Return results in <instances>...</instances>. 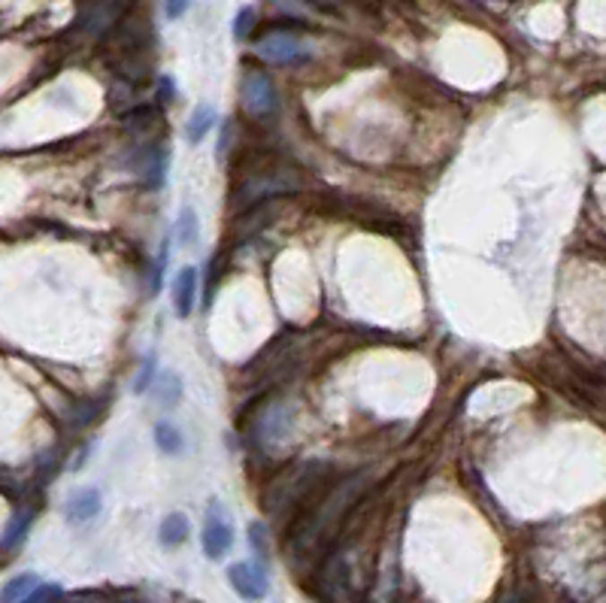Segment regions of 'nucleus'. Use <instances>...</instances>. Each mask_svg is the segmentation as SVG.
<instances>
[{
  "mask_svg": "<svg viewBox=\"0 0 606 603\" xmlns=\"http://www.w3.org/2000/svg\"><path fill=\"white\" fill-rule=\"evenodd\" d=\"M298 188H300L298 173H285V170L282 173H258V177H249L234 192V206L237 210H246V206L261 203L273 194H289V192H298Z\"/></svg>",
  "mask_w": 606,
  "mask_h": 603,
  "instance_id": "obj_4",
  "label": "nucleus"
},
{
  "mask_svg": "<svg viewBox=\"0 0 606 603\" xmlns=\"http://www.w3.org/2000/svg\"><path fill=\"white\" fill-rule=\"evenodd\" d=\"M197 237H201V231H197V212L191 210V206H182L179 212V240L191 246L197 243Z\"/></svg>",
  "mask_w": 606,
  "mask_h": 603,
  "instance_id": "obj_16",
  "label": "nucleus"
},
{
  "mask_svg": "<svg viewBox=\"0 0 606 603\" xmlns=\"http://www.w3.org/2000/svg\"><path fill=\"white\" fill-rule=\"evenodd\" d=\"M322 476H325V464H318V461H300V464L289 467V470L264 491L267 513L279 515L282 510L294 506L309 488L316 486V482H322Z\"/></svg>",
  "mask_w": 606,
  "mask_h": 603,
  "instance_id": "obj_2",
  "label": "nucleus"
},
{
  "mask_svg": "<svg viewBox=\"0 0 606 603\" xmlns=\"http://www.w3.org/2000/svg\"><path fill=\"white\" fill-rule=\"evenodd\" d=\"M240 98H243V107L246 113L255 116V118H264L276 109V89L273 82H270V76L264 73H249L243 76V85H240Z\"/></svg>",
  "mask_w": 606,
  "mask_h": 603,
  "instance_id": "obj_5",
  "label": "nucleus"
},
{
  "mask_svg": "<svg viewBox=\"0 0 606 603\" xmlns=\"http://www.w3.org/2000/svg\"><path fill=\"white\" fill-rule=\"evenodd\" d=\"M186 537H188V519L182 513H170L161 521V546L173 549V546H179Z\"/></svg>",
  "mask_w": 606,
  "mask_h": 603,
  "instance_id": "obj_12",
  "label": "nucleus"
},
{
  "mask_svg": "<svg viewBox=\"0 0 606 603\" xmlns=\"http://www.w3.org/2000/svg\"><path fill=\"white\" fill-rule=\"evenodd\" d=\"M255 55L267 65H279V67H289V65H300L313 55V43L300 39L291 30H270L255 43Z\"/></svg>",
  "mask_w": 606,
  "mask_h": 603,
  "instance_id": "obj_3",
  "label": "nucleus"
},
{
  "mask_svg": "<svg viewBox=\"0 0 606 603\" xmlns=\"http://www.w3.org/2000/svg\"><path fill=\"white\" fill-rule=\"evenodd\" d=\"M230 582H234V589L243 594V598H264L267 591V570L261 564H255V561H240V564H234L228 570Z\"/></svg>",
  "mask_w": 606,
  "mask_h": 603,
  "instance_id": "obj_7",
  "label": "nucleus"
},
{
  "mask_svg": "<svg viewBox=\"0 0 606 603\" xmlns=\"http://www.w3.org/2000/svg\"><path fill=\"white\" fill-rule=\"evenodd\" d=\"M230 543H234V528H230L225 510H221L219 504L210 506V519H206V528H203V552L210 555V558H221Z\"/></svg>",
  "mask_w": 606,
  "mask_h": 603,
  "instance_id": "obj_6",
  "label": "nucleus"
},
{
  "mask_svg": "<svg viewBox=\"0 0 606 603\" xmlns=\"http://www.w3.org/2000/svg\"><path fill=\"white\" fill-rule=\"evenodd\" d=\"M367 476H349L342 479L337 488H331V495L307 515V521L294 530V552H316L318 546H325L333 537V530L340 528V521L346 519V513L352 510V504L358 501V495L364 491Z\"/></svg>",
  "mask_w": 606,
  "mask_h": 603,
  "instance_id": "obj_1",
  "label": "nucleus"
},
{
  "mask_svg": "<svg viewBox=\"0 0 606 603\" xmlns=\"http://www.w3.org/2000/svg\"><path fill=\"white\" fill-rule=\"evenodd\" d=\"M252 25H255V10H252V6H243V10L237 13V19H234V37L237 39L249 37Z\"/></svg>",
  "mask_w": 606,
  "mask_h": 603,
  "instance_id": "obj_18",
  "label": "nucleus"
},
{
  "mask_svg": "<svg viewBox=\"0 0 606 603\" xmlns=\"http://www.w3.org/2000/svg\"><path fill=\"white\" fill-rule=\"evenodd\" d=\"M161 94H173V82L167 76L161 79Z\"/></svg>",
  "mask_w": 606,
  "mask_h": 603,
  "instance_id": "obj_22",
  "label": "nucleus"
},
{
  "mask_svg": "<svg viewBox=\"0 0 606 603\" xmlns=\"http://www.w3.org/2000/svg\"><path fill=\"white\" fill-rule=\"evenodd\" d=\"M37 582H39V579L34 573H22V576L10 579V585L0 591V598H4V600H30V594H34Z\"/></svg>",
  "mask_w": 606,
  "mask_h": 603,
  "instance_id": "obj_14",
  "label": "nucleus"
},
{
  "mask_svg": "<svg viewBox=\"0 0 606 603\" xmlns=\"http://www.w3.org/2000/svg\"><path fill=\"white\" fill-rule=\"evenodd\" d=\"M152 376H155V358L152 355H146V361H143V370H140V376L134 379V392H149V385H152Z\"/></svg>",
  "mask_w": 606,
  "mask_h": 603,
  "instance_id": "obj_19",
  "label": "nucleus"
},
{
  "mask_svg": "<svg viewBox=\"0 0 606 603\" xmlns=\"http://www.w3.org/2000/svg\"><path fill=\"white\" fill-rule=\"evenodd\" d=\"M195 295H197V270L195 267L179 270V276L173 280V306H177L179 319H188L195 313Z\"/></svg>",
  "mask_w": 606,
  "mask_h": 603,
  "instance_id": "obj_9",
  "label": "nucleus"
},
{
  "mask_svg": "<svg viewBox=\"0 0 606 603\" xmlns=\"http://www.w3.org/2000/svg\"><path fill=\"white\" fill-rule=\"evenodd\" d=\"M212 122H215V109L212 107H197L195 109V116L188 118V128H186V140L191 142V146H197V142H201L206 134L212 131Z\"/></svg>",
  "mask_w": 606,
  "mask_h": 603,
  "instance_id": "obj_11",
  "label": "nucleus"
},
{
  "mask_svg": "<svg viewBox=\"0 0 606 603\" xmlns=\"http://www.w3.org/2000/svg\"><path fill=\"white\" fill-rule=\"evenodd\" d=\"M28 525H30V513H22V515H15V519H13V525L6 528V537H4V549H10V546H15V543H19V539L25 537Z\"/></svg>",
  "mask_w": 606,
  "mask_h": 603,
  "instance_id": "obj_17",
  "label": "nucleus"
},
{
  "mask_svg": "<svg viewBox=\"0 0 606 603\" xmlns=\"http://www.w3.org/2000/svg\"><path fill=\"white\" fill-rule=\"evenodd\" d=\"M188 4H191V0H164L167 19H179V15L188 10Z\"/></svg>",
  "mask_w": 606,
  "mask_h": 603,
  "instance_id": "obj_21",
  "label": "nucleus"
},
{
  "mask_svg": "<svg viewBox=\"0 0 606 603\" xmlns=\"http://www.w3.org/2000/svg\"><path fill=\"white\" fill-rule=\"evenodd\" d=\"M179 398H182V383H179V376H177V373L167 370L164 376L155 383V401L161 403V407H173V403H179Z\"/></svg>",
  "mask_w": 606,
  "mask_h": 603,
  "instance_id": "obj_13",
  "label": "nucleus"
},
{
  "mask_svg": "<svg viewBox=\"0 0 606 603\" xmlns=\"http://www.w3.org/2000/svg\"><path fill=\"white\" fill-rule=\"evenodd\" d=\"M61 598H64V589L52 582H37L34 594H30V600H61Z\"/></svg>",
  "mask_w": 606,
  "mask_h": 603,
  "instance_id": "obj_20",
  "label": "nucleus"
},
{
  "mask_svg": "<svg viewBox=\"0 0 606 603\" xmlns=\"http://www.w3.org/2000/svg\"><path fill=\"white\" fill-rule=\"evenodd\" d=\"M100 491L98 488H82L76 495H70L67 506H64V515H67L70 525H85V521L98 519L100 513Z\"/></svg>",
  "mask_w": 606,
  "mask_h": 603,
  "instance_id": "obj_8",
  "label": "nucleus"
},
{
  "mask_svg": "<svg viewBox=\"0 0 606 603\" xmlns=\"http://www.w3.org/2000/svg\"><path fill=\"white\" fill-rule=\"evenodd\" d=\"M155 440H158V449H161L164 455H177V452H182V434L170 422L155 425Z\"/></svg>",
  "mask_w": 606,
  "mask_h": 603,
  "instance_id": "obj_15",
  "label": "nucleus"
},
{
  "mask_svg": "<svg viewBox=\"0 0 606 603\" xmlns=\"http://www.w3.org/2000/svg\"><path fill=\"white\" fill-rule=\"evenodd\" d=\"M118 13H122V6H118V0H98V4L91 6L89 19H85V34L100 37L103 30H109V28L116 25Z\"/></svg>",
  "mask_w": 606,
  "mask_h": 603,
  "instance_id": "obj_10",
  "label": "nucleus"
}]
</instances>
